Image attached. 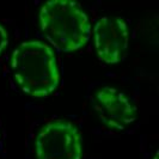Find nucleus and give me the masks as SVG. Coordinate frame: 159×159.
<instances>
[{"instance_id":"7ed1b4c3","label":"nucleus","mask_w":159,"mask_h":159,"mask_svg":"<svg viewBox=\"0 0 159 159\" xmlns=\"http://www.w3.org/2000/svg\"><path fill=\"white\" fill-rule=\"evenodd\" d=\"M37 159H81L83 145L78 128L67 121H52L36 138Z\"/></svg>"},{"instance_id":"0eeeda50","label":"nucleus","mask_w":159,"mask_h":159,"mask_svg":"<svg viewBox=\"0 0 159 159\" xmlns=\"http://www.w3.org/2000/svg\"><path fill=\"white\" fill-rule=\"evenodd\" d=\"M153 159H158V154H156V156H154V158Z\"/></svg>"},{"instance_id":"f03ea898","label":"nucleus","mask_w":159,"mask_h":159,"mask_svg":"<svg viewBox=\"0 0 159 159\" xmlns=\"http://www.w3.org/2000/svg\"><path fill=\"white\" fill-rule=\"evenodd\" d=\"M40 26L47 41L61 52H74L88 43L91 23L79 4L50 0L40 10Z\"/></svg>"},{"instance_id":"423d86ee","label":"nucleus","mask_w":159,"mask_h":159,"mask_svg":"<svg viewBox=\"0 0 159 159\" xmlns=\"http://www.w3.org/2000/svg\"><path fill=\"white\" fill-rule=\"evenodd\" d=\"M8 44V35L6 29L0 24V55Z\"/></svg>"},{"instance_id":"20e7f679","label":"nucleus","mask_w":159,"mask_h":159,"mask_svg":"<svg viewBox=\"0 0 159 159\" xmlns=\"http://www.w3.org/2000/svg\"><path fill=\"white\" fill-rule=\"evenodd\" d=\"M93 39L98 59L105 64H117L127 52L128 25L121 17H102L95 24Z\"/></svg>"},{"instance_id":"39448f33","label":"nucleus","mask_w":159,"mask_h":159,"mask_svg":"<svg viewBox=\"0 0 159 159\" xmlns=\"http://www.w3.org/2000/svg\"><path fill=\"white\" fill-rule=\"evenodd\" d=\"M95 110L110 129L122 130L138 117V108L123 92L111 86L99 89L95 96Z\"/></svg>"},{"instance_id":"f257e3e1","label":"nucleus","mask_w":159,"mask_h":159,"mask_svg":"<svg viewBox=\"0 0 159 159\" xmlns=\"http://www.w3.org/2000/svg\"><path fill=\"white\" fill-rule=\"evenodd\" d=\"M11 70L18 86L32 97H47L60 83L56 56L41 41H26L13 50Z\"/></svg>"}]
</instances>
